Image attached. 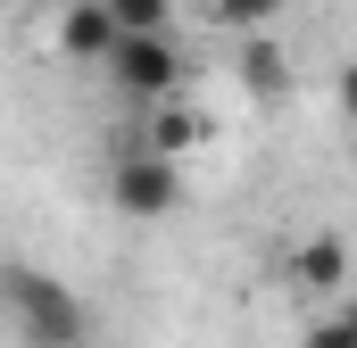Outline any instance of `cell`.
<instances>
[{
  "label": "cell",
  "instance_id": "cell-1",
  "mask_svg": "<svg viewBox=\"0 0 357 348\" xmlns=\"http://www.w3.org/2000/svg\"><path fill=\"white\" fill-rule=\"evenodd\" d=\"M0 307H8L25 348H84L91 340V307L42 265H0Z\"/></svg>",
  "mask_w": 357,
  "mask_h": 348
},
{
  "label": "cell",
  "instance_id": "cell-2",
  "mask_svg": "<svg viewBox=\"0 0 357 348\" xmlns=\"http://www.w3.org/2000/svg\"><path fill=\"white\" fill-rule=\"evenodd\" d=\"M108 75H116V91H133V100L167 108L175 84H183V50L167 42V33H125V42L108 50Z\"/></svg>",
  "mask_w": 357,
  "mask_h": 348
},
{
  "label": "cell",
  "instance_id": "cell-3",
  "mask_svg": "<svg viewBox=\"0 0 357 348\" xmlns=\"http://www.w3.org/2000/svg\"><path fill=\"white\" fill-rule=\"evenodd\" d=\"M108 199H116L125 216L158 224V216H175V199H183V174H175V158H150V150H133L125 166L108 174Z\"/></svg>",
  "mask_w": 357,
  "mask_h": 348
},
{
  "label": "cell",
  "instance_id": "cell-4",
  "mask_svg": "<svg viewBox=\"0 0 357 348\" xmlns=\"http://www.w3.org/2000/svg\"><path fill=\"white\" fill-rule=\"evenodd\" d=\"M125 33H116V17H108V0H75L67 17H59V50L67 58H108Z\"/></svg>",
  "mask_w": 357,
  "mask_h": 348
},
{
  "label": "cell",
  "instance_id": "cell-5",
  "mask_svg": "<svg viewBox=\"0 0 357 348\" xmlns=\"http://www.w3.org/2000/svg\"><path fill=\"white\" fill-rule=\"evenodd\" d=\"M291 282H307V290H341V282H349V241H341V232H307V241L291 249Z\"/></svg>",
  "mask_w": 357,
  "mask_h": 348
},
{
  "label": "cell",
  "instance_id": "cell-6",
  "mask_svg": "<svg viewBox=\"0 0 357 348\" xmlns=\"http://www.w3.org/2000/svg\"><path fill=\"white\" fill-rule=\"evenodd\" d=\"M199 133H208V125H199L191 108H175V100H167V108L150 116V158H183V150H199Z\"/></svg>",
  "mask_w": 357,
  "mask_h": 348
},
{
  "label": "cell",
  "instance_id": "cell-7",
  "mask_svg": "<svg viewBox=\"0 0 357 348\" xmlns=\"http://www.w3.org/2000/svg\"><path fill=\"white\" fill-rule=\"evenodd\" d=\"M241 84L258 91V100H274V91L291 84V67H282V50H274L266 33H250V42H241Z\"/></svg>",
  "mask_w": 357,
  "mask_h": 348
},
{
  "label": "cell",
  "instance_id": "cell-8",
  "mask_svg": "<svg viewBox=\"0 0 357 348\" xmlns=\"http://www.w3.org/2000/svg\"><path fill=\"white\" fill-rule=\"evenodd\" d=\"M108 17H116V33H167L175 0H108Z\"/></svg>",
  "mask_w": 357,
  "mask_h": 348
},
{
  "label": "cell",
  "instance_id": "cell-9",
  "mask_svg": "<svg viewBox=\"0 0 357 348\" xmlns=\"http://www.w3.org/2000/svg\"><path fill=\"white\" fill-rule=\"evenodd\" d=\"M216 8V25H233V33H266L274 17H282V0H208Z\"/></svg>",
  "mask_w": 357,
  "mask_h": 348
},
{
  "label": "cell",
  "instance_id": "cell-10",
  "mask_svg": "<svg viewBox=\"0 0 357 348\" xmlns=\"http://www.w3.org/2000/svg\"><path fill=\"white\" fill-rule=\"evenodd\" d=\"M307 348H357V332H349V324H341V315H324V324L307 332Z\"/></svg>",
  "mask_w": 357,
  "mask_h": 348
},
{
  "label": "cell",
  "instance_id": "cell-11",
  "mask_svg": "<svg viewBox=\"0 0 357 348\" xmlns=\"http://www.w3.org/2000/svg\"><path fill=\"white\" fill-rule=\"evenodd\" d=\"M341 108H349V116H357V67H349V75H341Z\"/></svg>",
  "mask_w": 357,
  "mask_h": 348
},
{
  "label": "cell",
  "instance_id": "cell-12",
  "mask_svg": "<svg viewBox=\"0 0 357 348\" xmlns=\"http://www.w3.org/2000/svg\"><path fill=\"white\" fill-rule=\"evenodd\" d=\"M341 324H349V332H357V290H349V299H341Z\"/></svg>",
  "mask_w": 357,
  "mask_h": 348
}]
</instances>
